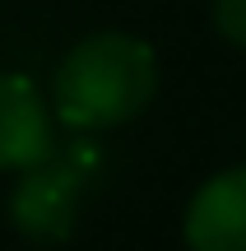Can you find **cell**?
<instances>
[{
	"instance_id": "cell-1",
	"label": "cell",
	"mask_w": 246,
	"mask_h": 251,
	"mask_svg": "<svg viewBox=\"0 0 246 251\" xmlns=\"http://www.w3.org/2000/svg\"><path fill=\"white\" fill-rule=\"evenodd\" d=\"M158 93V56L135 33H93L65 51L51 79L56 117L70 130H112L135 121Z\"/></svg>"
},
{
	"instance_id": "cell-2",
	"label": "cell",
	"mask_w": 246,
	"mask_h": 251,
	"mask_svg": "<svg viewBox=\"0 0 246 251\" xmlns=\"http://www.w3.org/2000/svg\"><path fill=\"white\" fill-rule=\"evenodd\" d=\"M79 205H84V177L70 163L46 153L42 163L19 172L14 191H9V224H14L19 237H28L37 247H51L74 233Z\"/></svg>"
},
{
	"instance_id": "cell-3",
	"label": "cell",
	"mask_w": 246,
	"mask_h": 251,
	"mask_svg": "<svg viewBox=\"0 0 246 251\" xmlns=\"http://www.w3.org/2000/svg\"><path fill=\"white\" fill-rule=\"evenodd\" d=\"M56 149L51 107L28 75H0V172H23Z\"/></svg>"
},
{
	"instance_id": "cell-4",
	"label": "cell",
	"mask_w": 246,
	"mask_h": 251,
	"mask_svg": "<svg viewBox=\"0 0 246 251\" xmlns=\"http://www.w3.org/2000/svg\"><path fill=\"white\" fill-rule=\"evenodd\" d=\"M191 251H246V168L209 177L186 205Z\"/></svg>"
},
{
	"instance_id": "cell-5",
	"label": "cell",
	"mask_w": 246,
	"mask_h": 251,
	"mask_svg": "<svg viewBox=\"0 0 246 251\" xmlns=\"http://www.w3.org/2000/svg\"><path fill=\"white\" fill-rule=\"evenodd\" d=\"M214 28L246 51V0H214Z\"/></svg>"
}]
</instances>
